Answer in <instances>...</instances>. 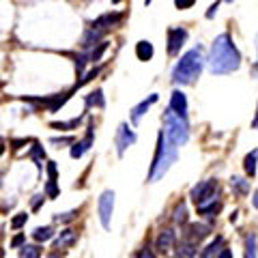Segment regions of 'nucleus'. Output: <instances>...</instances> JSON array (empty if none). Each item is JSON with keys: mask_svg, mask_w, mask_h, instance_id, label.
<instances>
[{"mask_svg": "<svg viewBox=\"0 0 258 258\" xmlns=\"http://www.w3.org/2000/svg\"><path fill=\"white\" fill-rule=\"evenodd\" d=\"M207 62H209V71L213 76L232 74V71H237L241 67V52L237 50L230 32H222V35L215 37L207 56Z\"/></svg>", "mask_w": 258, "mask_h": 258, "instance_id": "obj_1", "label": "nucleus"}, {"mask_svg": "<svg viewBox=\"0 0 258 258\" xmlns=\"http://www.w3.org/2000/svg\"><path fill=\"white\" fill-rule=\"evenodd\" d=\"M205 62H207V58H205V52H203V47L200 45L187 50L172 67V74H170L172 84H176V86L194 84L200 78V74H203Z\"/></svg>", "mask_w": 258, "mask_h": 258, "instance_id": "obj_2", "label": "nucleus"}, {"mask_svg": "<svg viewBox=\"0 0 258 258\" xmlns=\"http://www.w3.org/2000/svg\"><path fill=\"white\" fill-rule=\"evenodd\" d=\"M176 157H179V147L168 140L164 132H159L155 157H153V166H151V172H149V181L155 183L159 179H164V174L170 170V166L176 161Z\"/></svg>", "mask_w": 258, "mask_h": 258, "instance_id": "obj_3", "label": "nucleus"}, {"mask_svg": "<svg viewBox=\"0 0 258 258\" xmlns=\"http://www.w3.org/2000/svg\"><path fill=\"white\" fill-rule=\"evenodd\" d=\"M161 132L166 134V138L172 144L183 147V144L189 140V120H187V116H181V114H176L174 110L168 108L164 112V129H161Z\"/></svg>", "mask_w": 258, "mask_h": 258, "instance_id": "obj_4", "label": "nucleus"}, {"mask_svg": "<svg viewBox=\"0 0 258 258\" xmlns=\"http://www.w3.org/2000/svg\"><path fill=\"white\" fill-rule=\"evenodd\" d=\"M189 198H191V203L196 207L217 198V181L215 179H207V181H200L198 185H194L191 191H189Z\"/></svg>", "mask_w": 258, "mask_h": 258, "instance_id": "obj_5", "label": "nucleus"}, {"mask_svg": "<svg viewBox=\"0 0 258 258\" xmlns=\"http://www.w3.org/2000/svg\"><path fill=\"white\" fill-rule=\"evenodd\" d=\"M97 209H99V222L103 228H110L112 222V213H114V191L106 189L99 196V203H97Z\"/></svg>", "mask_w": 258, "mask_h": 258, "instance_id": "obj_6", "label": "nucleus"}, {"mask_svg": "<svg viewBox=\"0 0 258 258\" xmlns=\"http://www.w3.org/2000/svg\"><path fill=\"white\" fill-rule=\"evenodd\" d=\"M125 20V13L123 11H108V13H101L97 20H93L88 26L91 28H97V30H106V32H110L114 26H118L120 22Z\"/></svg>", "mask_w": 258, "mask_h": 258, "instance_id": "obj_7", "label": "nucleus"}, {"mask_svg": "<svg viewBox=\"0 0 258 258\" xmlns=\"http://www.w3.org/2000/svg\"><path fill=\"white\" fill-rule=\"evenodd\" d=\"M187 28L183 26H176V28H168L166 37H168V54L170 56H176L181 54V47L185 45V41H187Z\"/></svg>", "mask_w": 258, "mask_h": 258, "instance_id": "obj_8", "label": "nucleus"}, {"mask_svg": "<svg viewBox=\"0 0 258 258\" xmlns=\"http://www.w3.org/2000/svg\"><path fill=\"white\" fill-rule=\"evenodd\" d=\"M93 142H95V123H93V118H88V127H86V134H84V138L76 142L74 147H71L69 151V155L74 157V159H80L84 155V153L93 147Z\"/></svg>", "mask_w": 258, "mask_h": 258, "instance_id": "obj_9", "label": "nucleus"}, {"mask_svg": "<svg viewBox=\"0 0 258 258\" xmlns=\"http://www.w3.org/2000/svg\"><path fill=\"white\" fill-rule=\"evenodd\" d=\"M116 153H118V157H123L125 155V151L132 147V144L136 142V134L129 129L127 123H120L118 129H116Z\"/></svg>", "mask_w": 258, "mask_h": 258, "instance_id": "obj_10", "label": "nucleus"}, {"mask_svg": "<svg viewBox=\"0 0 258 258\" xmlns=\"http://www.w3.org/2000/svg\"><path fill=\"white\" fill-rule=\"evenodd\" d=\"M157 99H159V95H157V93H153V95H149V99H142L138 106H134V108H132V123H134V125H138V123H140V118L149 112V108L153 106V103H157Z\"/></svg>", "mask_w": 258, "mask_h": 258, "instance_id": "obj_11", "label": "nucleus"}, {"mask_svg": "<svg viewBox=\"0 0 258 258\" xmlns=\"http://www.w3.org/2000/svg\"><path fill=\"white\" fill-rule=\"evenodd\" d=\"M174 243H176V232L172 228H164L159 232V237L155 239V247L159 252H170Z\"/></svg>", "mask_w": 258, "mask_h": 258, "instance_id": "obj_12", "label": "nucleus"}, {"mask_svg": "<svg viewBox=\"0 0 258 258\" xmlns=\"http://www.w3.org/2000/svg\"><path fill=\"white\" fill-rule=\"evenodd\" d=\"M168 108L174 110L176 114H181V116H187V97H185V93L179 91V88H174L170 93V106Z\"/></svg>", "mask_w": 258, "mask_h": 258, "instance_id": "obj_13", "label": "nucleus"}, {"mask_svg": "<svg viewBox=\"0 0 258 258\" xmlns=\"http://www.w3.org/2000/svg\"><path fill=\"white\" fill-rule=\"evenodd\" d=\"M209 232H211V226L194 222V224L187 226V235H185V239L194 241V243H198V241H203L205 237H209Z\"/></svg>", "mask_w": 258, "mask_h": 258, "instance_id": "obj_14", "label": "nucleus"}, {"mask_svg": "<svg viewBox=\"0 0 258 258\" xmlns=\"http://www.w3.org/2000/svg\"><path fill=\"white\" fill-rule=\"evenodd\" d=\"M78 241V235H76V230H71V228H67V230H62L58 237H56V241H54V249H67V247H71Z\"/></svg>", "mask_w": 258, "mask_h": 258, "instance_id": "obj_15", "label": "nucleus"}, {"mask_svg": "<svg viewBox=\"0 0 258 258\" xmlns=\"http://www.w3.org/2000/svg\"><path fill=\"white\" fill-rule=\"evenodd\" d=\"M153 54H155V47H153V43L147 41V39H142V41L136 43V58L138 60L149 62L153 58Z\"/></svg>", "mask_w": 258, "mask_h": 258, "instance_id": "obj_16", "label": "nucleus"}, {"mask_svg": "<svg viewBox=\"0 0 258 258\" xmlns=\"http://www.w3.org/2000/svg\"><path fill=\"white\" fill-rule=\"evenodd\" d=\"M28 157L35 161L37 164V170L41 172L43 170V159H45V151H43V147L39 142H32V149L28 151Z\"/></svg>", "mask_w": 258, "mask_h": 258, "instance_id": "obj_17", "label": "nucleus"}, {"mask_svg": "<svg viewBox=\"0 0 258 258\" xmlns=\"http://www.w3.org/2000/svg\"><path fill=\"white\" fill-rule=\"evenodd\" d=\"M84 103H86V110L88 108H106V99H103V91L101 88H97V91H93L91 95L84 97Z\"/></svg>", "mask_w": 258, "mask_h": 258, "instance_id": "obj_18", "label": "nucleus"}, {"mask_svg": "<svg viewBox=\"0 0 258 258\" xmlns=\"http://www.w3.org/2000/svg\"><path fill=\"white\" fill-rule=\"evenodd\" d=\"M52 237H54L52 226H39V228L32 230V239H35L37 243H45V241H50Z\"/></svg>", "mask_w": 258, "mask_h": 258, "instance_id": "obj_19", "label": "nucleus"}, {"mask_svg": "<svg viewBox=\"0 0 258 258\" xmlns=\"http://www.w3.org/2000/svg\"><path fill=\"white\" fill-rule=\"evenodd\" d=\"M230 189L237 194V196H247L249 194V181L241 179V176H232L230 181Z\"/></svg>", "mask_w": 258, "mask_h": 258, "instance_id": "obj_20", "label": "nucleus"}, {"mask_svg": "<svg viewBox=\"0 0 258 258\" xmlns=\"http://www.w3.org/2000/svg\"><path fill=\"white\" fill-rule=\"evenodd\" d=\"M256 161H258V151H249L243 159V170L247 176H256Z\"/></svg>", "mask_w": 258, "mask_h": 258, "instance_id": "obj_21", "label": "nucleus"}, {"mask_svg": "<svg viewBox=\"0 0 258 258\" xmlns=\"http://www.w3.org/2000/svg\"><path fill=\"white\" fill-rule=\"evenodd\" d=\"M222 249H224V237L217 235L215 241H211V245H209L203 252V258H215V254H220Z\"/></svg>", "mask_w": 258, "mask_h": 258, "instance_id": "obj_22", "label": "nucleus"}, {"mask_svg": "<svg viewBox=\"0 0 258 258\" xmlns=\"http://www.w3.org/2000/svg\"><path fill=\"white\" fill-rule=\"evenodd\" d=\"M106 50H108V41L103 39V41H101L99 45H95L93 50H86V52H88V60H91L93 64H95V62H99V60H101V56H103V52H106Z\"/></svg>", "mask_w": 258, "mask_h": 258, "instance_id": "obj_23", "label": "nucleus"}, {"mask_svg": "<svg viewBox=\"0 0 258 258\" xmlns=\"http://www.w3.org/2000/svg\"><path fill=\"white\" fill-rule=\"evenodd\" d=\"M18 254H20V258H41L43 249H41V245H22Z\"/></svg>", "mask_w": 258, "mask_h": 258, "instance_id": "obj_24", "label": "nucleus"}, {"mask_svg": "<svg viewBox=\"0 0 258 258\" xmlns=\"http://www.w3.org/2000/svg\"><path fill=\"white\" fill-rule=\"evenodd\" d=\"M220 207H222V203H220L217 198H213V200H209V203L200 205V207H198V213H200V215H215L217 211H220Z\"/></svg>", "mask_w": 258, "mask_h": 258, "instance_id": "obj_25", "label": "nucleus"}, {"mask_svg": "<svg viewBox=\"0 0 258 258\" xmlns=\"http://www.w3.org/2000/svg\"><path fill=\"white\" fill-rule=\"evenodd\" d=\"M194 256H196V243H194V241H187V239H185V243L179 245L176 258H194Z\"/></svg>", "mask_w": 258, "mask_h": 258, "instance_id": "obj_26", "label": "nucleus"}, {"mask_svg": "<svg viewBox=\"0 0 258 258\" xmlns=\"http://www.w3.org/2000/svg\"><path fill=\"white\" fill-rule=\"evenodd\" d=\"M82 118H84V116L71 118V120H67V123H52L50 127H52V129H58V132H71V129H78V125L82 123Z\"/></svg>", "mask_w": 258, "mask_h": 258, "instance_id": "obj_27", "label": "nucleus"}, {"mask_svg": "<svg viewBox=\"0 0 258 258\" xmlns=\"http://www.w3.org/2000/svg\"><path fill=\"white\" fill-rule=\"evenodd\" d=\"M174 224H187V207H185L183 203H179L174 207Z\"/></svg>", "mask_w": 258, "mask_h": 258, "instance_id": "obj_28", "label": "nucleus"}, {"mask_svg": "<svg viewBox=\"0 0 258 258\" xmlns=\"http://www.w3.org/2000/svg\"><path fill=\"white\" fill-rule=\"evenodd\" d=\"M101 74V67H93L91 71H88V74L82 78V80H78V82H76V86H74V91H78V88H82L84 84H88V82H91V80H95L97 76H99Z\"/></svg>", "mask_w": 258, "mask_h": 258, "instance_id": "obj_29", "label": "nucleus"}, {"mask_svg": "<svg viewBox=\"0 0 258 258\" xmlns=\"http://www.w3.org/2000/svg\"><path fill=\"white\" fill-rule=\"evenodd\" d=\"M245 258H256V235L245 239Z\"/></svg>", "mask_w": 258, "mask_h": 258, "instance_id": "obj_30", "label": "nucleus"}, {"mask_svg": "<svg viewBox=\"0 0 258 258\" xmlns=\"http://www.w3.org/2000/svg\"><path fill=\"white\" fill-rule=\"evenodd\" d=\"M58 194H60V189H58V185H56V181L47 179V183H45V196L47 198H56Z\"/></svg>", "mask_w": 258, "mask_h": 258, "instance_id": "obj_31", "label": "nucleus"}, {"mask_svg": "<svg viewBox=\"0 0 258 258\" xmlns=\"http://www.w3.org/2000/svg\"><path fill=\"white\" fill-rule=\"evenodd\" d=\"M26 222H28V215H26V213H18V215H15L13 220H11V228H13V230H20Z\"/></svg>", "mask_w": 258, "mask_h": 258, "instance_id": "obj_32", "label": "nucleus"}, {"mask_svg": "<svg viewBox=\"0 0 258 258\" xmlns=\"http://www.w3.org/2000/svg\"><path fill=\"white\" fill-rule=\"evenodd\" d=\"M78 215V211H67V213H58V215H54V222H58V224H67L71 222L74 217Z\"/></svg>", "mask_w": 258, "mask_h": 258, "instance_id": "obj_33", "label": "nucleus"}, {"mask_svg": "<svg viewBox=\"0 0 258 258\" xmlns=\"http://www.w3.org/2000/svg\"><path fill=\"white\" fill-rule=\"evenodd\" d=\"M196 5V0H174V7L179 11H185V9H191V7Z\"/></svg>", "mask_w": 258, "mask_h": 258, "instance_id": "obj_34", "label": "nucleus"}, {"mask_svg": "<svg viewBox=\"0 0 258 258\" xmlns=\"http://www.w3.org/2000/svg\"><path fill=\"white\" fill-rule=\"evenodd\" d=\"M220 5H222V3H220V0H215V3H213L211 7H209V9H207V13H205V18H207V20H213V18H215V13H217V9H220Z\"/></svg>", "mask_w": 258, "mask_h": 258, "instance_id": "obj_35", "label": "nucleus"}, {"mask_svg": "<svg viewBox=\"0 0 258 258\" xmlns=\"http://www.w3.org/2000/svg\"><path fill=\"white\" fill-rule=\"evenodd\" d=\"M45 168H47V176H50L52 181H56V174H58V170H56V164H54V161H47Z\"/></svg>", "mask_w": 258, "mask_h": 258, "instance_id": "obj_36", "label": "nucleus"}, {"mask_svg": "<svg viewBox=\"0 0 258 258\" xmlns=\"http://www.w3.org/2000/svg\"><path fill=\"white\" fill-rule=\"evenodd\" d=\"M136 258H157L155 254H153V249L151 247H142L138 254H136Z\"/></svg>", "mask_w": 258, "mask_h": 258, "instance_id": "obj_37", "label": "nucleus"}, {"mask_svg": "<svg viewBox=\"0 0 258 258\" xmlns=\"http://www.w3.org/2000/svg\"><path fill=\"white\" fill-rule=\"evenodd\" d=\"M22 245H26V235H18V237H13L11 247H22Z\"/></svg>", "mask_w": 258, "mask_h": 258, "instance_id": "obj_38", "label": "nucleus"}, {"mask_svg": "<svg viewBox=\"0 0 258 258\" xmlns=\"http://www.w3.org/2000/svg\"><path fill=\"white\" fill-rule=\"evenodd\" d=\"M50 142H52V144H76L71 136H69V138H52Z\"/></svg>", "mask_w": 258, "mask_h": 258, "instance_id": "obj_39", "label": "nucleus"}, {"mask_svg": "<svg viewBox=\"0 0 258 258\" xmlns=\"http://www.w3.org/2000/svg\"><path fill=\"white\" fill-rule=\"evenodd\" d=\"M28 142H30L28 138H20V140H13V142H11V144H13V151H20V149L24 147V144H28Z\"/></svg>", "mask_w": 258, "mask_h": 258, "instance_id": "obj_40", "label": "nucleus"}, {"mask_svg": "<svg viewBox=\"0 0 258 258\" xmlns=\"http://www.w3.org/2000/svg\"><path fill=\"white\" fill-rule=\"evenodd\" d=\"M41 203H43V196H35V200H32V211H37V209L41 207Z\"/></svg>", "mask_w": 258, "mask_h": 258, "instance_id": "obj_41", "label": "nucleus"}, {"mask_svg": "<svg viewBox=\"0 0 258 258\" xmlns=\"http://www.w3.org/2000/svg\"><path fill=\"white\" fill-rule=\"evenodd\" d=\"M217 258H235V256H232V252H230V249H228V247H224V249H222V252H220V254H217Z\"/></svg>", "mask_w": 258, "mask_h": 258, "instance_id": "obj_42", "label": "nucleus"}, {"mask_svg": "<svg viewBox=\"0 0 258 258\" xmlns=\"http://www.w3.org/2000/svg\"><path fill=\"white\" fill-rule=\"evenodd\" d=\"M252 205H254V209H258V189L254 191V198H252Z\"/></svg>", "mask_w": 258, "mask_h": 258, "instance_id": "obj_43", "label": "nucleus"}, {"mask_svg": "<svg viewBox=\"0 0 258 258\" xmlns=\"http://www.w3.org/2000/svg\"><path fill=\"white\" fill-rule=\"evenodd\" d=\"M252 127L258 129V110H256V116H254V120H252Z\"/></svg>", "mask_w": 258, "mask_h": 258, "instance_id": "obj_44", "label": "nucleus"}, {"mask_svg": "<svg viewBox=\"0 0 258 258\" xmlns=\"http://www.w3.org/2000/svg\"><path fill=\"white\" fill-rule=\"evenodd\" d=\"M47 258H62V256H58V254H50V256H47Z\"/></svg>", "mask_w": 258, "mask_h": 258, "instance_id": "obj_45", "label": "nucleus"}, {"mask_svg": "<svg viewBox=\"0 0 258 258\" xmlns=\"http://www.w3.org/2000/svg\"><path fill=\"white\" fill-rule=\"evenodd\" d=\"M112 3H114V5H118V3H123V0H112Z\"/></svg>", "mask_w": 258, "mask_h": 258, "instance_id": "obj_46", "label": "nucleus"}, {"mask_svg": "<svg viewBox=\"0 0 258 258\" xmlns=\"http://www.w3.org/2000/svg\"><path fill=\"white\" fill-rule=\"evenodd\" d=\"M153 3V0H144V5H151Z\"/></svg>", "mask_w": 258, "mask_h": 258, "instance_id": "obj_47", "label": "nucleus"}, {"mask_svg": "<svg viewBox=\"0 0 258 258\" xmlns=\"http://www.w3.org/2000/svg\"><path fill=\"white\" fill-rule=\"evenodd\" d=\"M226 3H235V0H226Z\"/></svg>", "mask_w": 258, "mask_h": 258, "instance_id": "obj_48", "label": "nucleus"}, {"mask_svg": "<svg viewBox=\"0 0 258 258\" xmlns=\"http://www.w3.org/2000/svg\"><path fill=\"white\" fill-rule=\"evenodd\" d=\"M256 67H258V62H256Z\"/></svg>", "mask_w": 258, "mask_h": 258, "instance_id": "obj_49", "label": "nucleus"}]
</instances>
